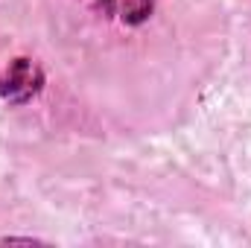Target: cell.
Returning <instances> with one entry per match:
<instances>
[{
    "mask_svg": "<svg viewBox=\"0 0 251 248\" xmlns=\"http://www.w3.org/2000/svg\"><path fill=\"white\" fill-rule=\"evenodd\" d=\"M97 12L120 21L126 26H140L155 12V0H88Z\"/></svg>",
    "mask_w": 251,
    "mask_h": 248,
    "instance_id": "cell-2",
    "label": "cell"
},
{
    "mask_svg": "<svg viewBox=\"0 0 251 248\" xmlns=\"http://www.w3.org/2000/svg\"><path fill=\"white\" fill-rule=\"evenodd\" d=\"M44 91V70L35 59L18 56L0 73V99L9 105H26Z\"/></svg>",
    "mask_w": 251,
    "mask_h": 248,
    "instance_id": "cell-1",
    "label": "cell"
}]
</instances>
